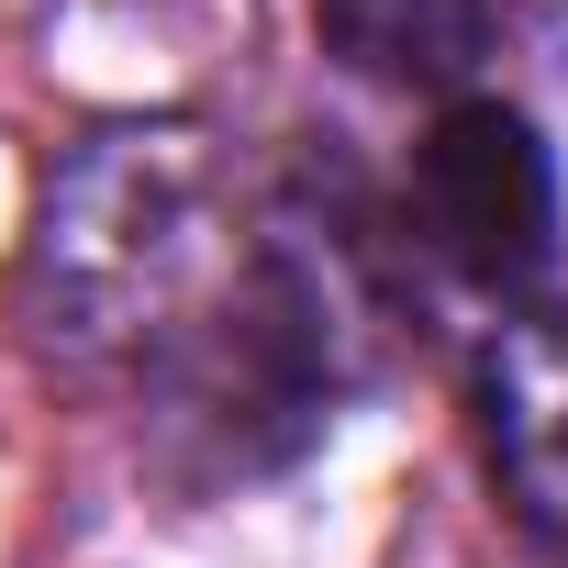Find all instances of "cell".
I'll return each instance as SVG.
<instances>
[{"instance_id": "6da1fadb", "label": "cell", "mask_w": 568, "mask_h": 568, "mask_svg": "<svg viewBox=\"0 0 568 568\" xmlns=\"http://www.w3.org/2000/svg\"><path fill=\"white\" fill-rule=\"evenodd\" d=\"M234 234L201 134H101L45 190L34 324L79 368H134L223 468H256L335 402V302L278 245Z\"/></svg>"}, {"instance_id": "7a4b0ae2", "label": "cell", "mask_w": 568, "mask_h": 568, "mask_svg": "<svg viewBox=\"0 0 568 568\" xmlns=\"http://www.w3.org/2000/svg\"><path fill=\"white\" fill-rule=\"evenodd\" d=\"M413 212L435 256L479 291H524L557 245V168L513 101H446L413 145Z\"/></svg>"}, {"instance_id": "3957f363", "label": "cell", "mask_w": 568, "mask_h": 568, "mask_svg": "<svg viewBox=\"0 0 568 568\" xmlns=\"http://www.w3.org/2000/svg\"><path fill=\"white\" fill-rule=\"evenodd\" d=\"M468 413H479V457H490L501 513L535 546H568V313H513L479 346Z\"/></svg>"}, {"instance_id": "277c9868", "label": "cell", "mask_w": 568, "mask_h": 568, "mask_svg": "<svg viewBox=\"0 0 568 568\" xmlns=\"http://www.w3.org/2000/svg\"><path fill=\"white\" fill-rule=\"evenodd\" d=\"M313 23L379 90H457L501 34V0H313Z\"/></svg>"}]
</instances>
